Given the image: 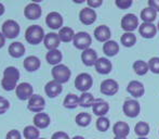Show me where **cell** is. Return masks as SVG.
<instances>
[{"mask_svg": "<svg viewBox=\"0 0 159 139\" xmlns=\"http://www.w3.org/2000/svg\"><path fill=\"white\" fill-rule=\"evenodd\" d=\"M20 79V72L14 66H9L3 71V78L1 80L2 88L7 91L16 89L17 82Z\"/></svg>", "mask_w": 159, "mask_h": 139, "instance_id": "6da1fadb", "label": "cell"}, {"mask_svg": "<svg viewBox=\"0 0 159 139\" xmlns=\"http://www.w3.org/2000/svg\"><path fill=\"white\" fill-rule=\"evenodd\" d=\"M44 32L43 28L39 25H32L26 30L25 32V39L27 42L32 45H38L44 39Z\"/></svg>", "mask_w": 159, "mask_h": 139, "instance_id": "7a4b0ae2", "label": "cell"}, {"mask_svg": "<svg viewBox=\"0 0 159 139\" xmlns=\"http://www.w3.org/2000/svg\"><path fill=\"white\" fill-rule=\"evenodd\" d=\"M52 76L54 78L55 82L60 83V84H64V83H67L70 78L71 72L70 70L67 68L64 64H59V65H55L54 68L52 69Z\"/></svg>", "mask_w": 159, "mask_h": 139, "instance_id": "3957f363", "label": "cell"}, {"mask_svg": "<svg viewBox=\"0 0 159 139\" xmlns=\"http://www.w3.org/2000/svg\"><path fill=\"white\" fill-rule=\"evenodd\" d=\"M92 85H93L92 76L88 73L79 74L75 79V87L79 91H81L82 93H88V90L92 87Z\"/></svg>", "mask_w": 159, "mask_h": 139, "instance_id": "277c9868", "label": "cell"}, {"mask_svg": "<svg viewBox=\"0 0 159 139\" xmlns=\"http://www.w3.org/2000/svg\"><path fill=\"white\" fill-rule=\"evenodd\" d=\"M74 46L79 50H87L90 48L91 44H92V38L87 32H79L75 35L74 37Z\"/></svg>", "mask_w": 159, "mask_h": 139, "instance_id": "5b68a950", "label": "cell"}, {"mask_svg": "<svg viewBox=\"0 0 159 139\" xmlns=\"http://www.w3.org/2000/svg\"><path fill=\"white\" fill-rule=\"evenodd\" d=\"M2 34L6 38L12 39V38L17 37L20 34V26L13 20H7L2 24Z\"/></svg>", "mask_w": 159, "mask_h": 139, "instance_id": "8992f818", "label": "cell"}, {"mask_svg": "<svg viewBox=\"0 0 159 139\" xmlns=\"http://www.w3.org/2000/svg\"><path fill=\"white\" fill-rule=\"evenodd\" d=\"M139 27V17L135 14L128 13L121 19V28L127 33H132Z\"/></svg>", "mask_w": 159, "mask_h": 139, "instance_id": "52a82bcc", "label": "cell"}, {"mask_svg": "<svg viewBox=\"0 0 159 139\" xmlns=\"http://www.w3.org/2000/svg\"><path fill=\"white\" fill-rule=\"evenodd\" d=\"M101 93L103 95L106 96H114L117 93L118 89H119V85L116 82L115 79H111V78H108V79H105L101 83Z\"/></svg>", "mask_w": 159, "mask_h": 139, "instance_id": "ba28073f", "label": "cell"}, {"mask_svg": "<svg viewBox=\"0 0 159 139\" xmlns=\"http://www.w3.org/2000/svg\"><path fill=\"white\" fill-rule=\"evenodd\" d=\"M122 110L124 113L126 114L128 117H136L140 114L141 111V105L139 101L136 100H127L122 105Z\"/></svg>", "mask_w": 159, "mask_h": 139, "instance_id": "9c48e42d", "label": "cell"}, {"mask_svg": "<svg viewBox=\"0 0 159 139\" xmlns=\"http://www.w3.org/2000/svg\"><path fill=\"white\" fill-rule=\"evenodd\" d=\"M16 96L20 100H27L33 97V86L28 83H21L15 89Z\"/></svg>", "mask_w": 159, "mask_h": 139, "instance_id": "30bf717a", "label": "cell"}, {"mask_svg": "<svg viewBox=\"0 0 159 139\" xmlns=\"http://www.w3.org/2000/svg\"><path fill=\"white\" fill-rule=\"evenodd\" d=\"M46 107V101L39 95H34L28 101V110L35 113H41Z\"/></svg>", "mask_w": 159, "mask_h": 139, "instance_id": "8fae6325", "label": "cell"}, {"mask_svg": "<svg viewBox=\"0 0 159 139\" xmlns=\"http://www.w3.org/2000/svg\"><path fill=\"white\" fill-rule=\"evenodd\" d=\"M46 23L52 30H59L63 26V17L57 12H50L46 17Z\"/></svg>", "mask_w": 159, "mask_h": 139, "instance_id": "7c38bea8", "label": "cell"}, {"mask_svg": "<svg viewBox=\"0 0 159 139\" xmlns=\"http://www.w3.org/2000/svg\"><path fill=\"white\" fill-rule=\"evenodd\" d=\"M139 33L142 37L151 39L157 34V26L154 25L153 23H142L139 26Z\"/></svg>", "mask_w": 159, "mask_h": 139, "instance_id": "4fadbf2b", "label": "cell"}, {"mask_svg": "<svg viewBox=\"0 0 159 139\" xmlns=\"http://www.w3.org/2000/svg\"><path fill=\"white\" fill-rule=\"evenodd\" d=\"M127 90L130 95L133 96V97H135V98L143 97V96H144V93H145L144 85H143L141 82H139V80H132V82H130L127 87Z\"/></svg>", "mask_w": 159, "mask_h": 139, "instance_id": "5bb4252c", "label": "cell"}, {"mask_svg": "<svg viewBox=\"0 0 159 139\" xmlns=\"http://www.w3.org/2000/svg\"><path fill=\"white\" fill-rule=\"evenodd\" d=\"M79 19L82 24L84 25H91L96 20V12L91 8H84L80 11Z\"/></svg>", "mask_w": 159, "mask_h": 139, "instance_id": "9a60e30c", "label": "cell"}, {"mask_svg": "<svg viewBox=\"0 0 159 139\" xmlns=\"http://www.w3.org/2000/svg\"><path fill=\"white\" fill-rule=\"evenodd\" d=\"M63 88H62V85L60 83L55 82L54 79L50 80L49 83H47L46 87H44V91H46L47 96L49 98H55L62 93Z\"/></svg>", "mask_w": 159, "mask_h": 139, "instance_id": "2e32d148", "label": "cell"}, {"mask_svg": "<svg viewBox=\"0 0 159 139\" xmlns=\"http://www.w3.org/2000/svg\"><path fill=\"white\" fill-rule=\"evenodd\" d=\"M41 8L38 3H30L26 6L25 10H24V14L28 20H37L41 17Z\"/></svg>", "mask_w": 159, "mask_h": 139, "instance_id": "e0dca14e", "label": "cell"}, {"mask_svg": "<svg viewBox=\"0 0 159 139\" xmlns=\"http://www.w3.org/2000/svg\"><path fill=\"white\" fill-rule=\"evenodd\" d=\"M44 46L46 48L48 49L49 51L50 50H57V47L60 46V42H61V39L59 37V34H55V33H49L44 36Z\"/></svg>", "mask_w": 159, "mask_h": 139, "instance_id": "ac0fdd59", "label": "cell"}, {"mask_svg": "<svg viewBox=\"0 0 159 139\" xmlns=\"http://www.w3.org/2000/svg\"><path fill=\"white\" fill-rule=\"evenodd\" d=\"M81 60H82V62H84V65L93 66V65H95V63L98 60V55H96L94 49L89 48V49H87V50L82 51Z\"/></svg>", "mask_w": 159, "mask_h": 139, "instance_id": "d6986e66", "label": "cell"}, {"mask_svg": "<svg viewBox=\"0 0 159 139\" xmlns=\"http://www.w3.org/2000/svg\"><path fill=\"white\" fill-rule=\"evenodd\" d=\"M95 70L98 73L102 74V75H106V74H109L113 69V64L106 58H98V60L95 63Z\"/></svg>", "mask_w": 159, "mask_h": 139, "instance_id": "ffe728a7", "label": "cell"}, {"mask_svg": "<svg viewBox=\"0 0 159 139\" xmlns=\"http://www.w3.org/2000/svg\"><path fill=\"white\" fill-rule=\"evenodd\" d=\"M111 36V30H109V27L106 25H100L94 30V37L98 41L106 42L109 40Z\"/></svg>", "mask_w": 159, "mask_h": 139, "instance_id": "44dd1931", "label": "cell"}, {"mask_svg": "<svg viewBox=\"0 0 159 139\" xmlns=\"http://www.w3.org/2000/svg\"><path fill=\"white\" fill-rule=\"evenodd\" d=\"M92 111L95 115L102 117L109 111V104L103 99H96L92 105Z\"/></svg>", "mask_w": 159, "mask_h": 139, "instance_id": "7402d4cb", "label": "cell"}, {"mask_svg": "<svg viewBox=\"0 0 159 139\" xmlns=\"http://www.w3.org/2000/svg\"><path fill=\"white\" fill-rule=\"evenodd\" d=\"M113 132L115 134L116 137H124L126 138L128 135L130 134V126L127 124L126 122H122V121H119V122L115 123L114 125Z\"/></svg>", "mask_w": 159, "mask_h": 139, "instance_id": "603a6c76", "label": "cell"}, {"mask_svg": "<svg viewBox=\"0 0 159 139\" xmlns=\"http://www.w3.org/2000/svg\"><path fill=\"white\" fill-rule=\"evenodd\" d=\"M34 124L37 128H47L50 125V116L47 113H37L34 116Z\"/></svg>", "mask_w": 159, "mask_h": 139, "instance_id": "cb8c5ba5", "label": "cell"}, {"mask_svg": "<svg viewBox=\"0 0 159 139\" xmlns=\"http://www.w3.org/2000/svg\"><path fill=\"white\" fill-rule=\"evenodd\" d=\"M103 51L107 57H115L119 52V45L115 40H108L103 45Z\"/></svg>", "mask_w": 159, "mask_h": 139, "instance_id": "d4e9b609", "label": "cell"}, {"mask_svg": "<svg viewBox=\"0 0 159 139\" xmlns=\"http://www.w3.org/2000/svg\"><path fill=\"white\" fill-rule=\"evenodd\" d=\"M23 66L26 71L28 72H35L40 68V60L35 55L27 57L23 62Z\"/></svg>", "mask_w": 159, "mask_h": 139, "instance_id": "484cf974", "label": "cell"}, {"mask_svg": "<svg viewBox=\"0 0 159 139\" xmlns=\"http://www.w3.org/2000/svg\"><path fill=\"white\" fill-rule=\"evenodd\" d=\"M9 53L13 58H21L25 53V47L22 42L15 41L9 46Z\"/></svg>", "mask_w": 159, "mask_h": 139, "instance_id": "4316f807", "label": "cell"}, {"mask_svg": "<svg viewBox=\"0 0 159 139\" xmlns=\"http://www.w3.org/2000/svg\"><path fill=\"white\" fill-rule=\"evenodd\" d=\"M157 17V11H155L151 7L144 8L141 11V19L144 21V23H153Z\"/></svg>", "mask_w": 159, "mask_h": 139, "instance_id": "83f0119b", "label": "cell"}, {"mask_svg": "<svg viewBox=\"0 0 159 139\" xmlns=\"http://www.w3.org/2000/svg\"><path fill=\"white\" fill-rule=\"evenodd\" d=\"M62 52L60 50H50L48 53L46 55V59L48 61L49 64H52V65H59L60 62L62 61Z\"/></svg>", "mask_w": 159, "mask_h": 139, "instance_id": "f1b7e54d", "label": "cell"}, {"mask_svg": "<svg viewBox=\"0 0 159 139\" xmlns=\"http://www.w3.org/2000/svg\"><path fill=\"white\" fill-rule=\"evenodd\" d=\"M133 70L138 75L143 76L149 71L148 63L143 61V60H136V61L133 63Z\"/></svg>", "mask_w": 159, "mask_h": 139, "instance_id": "f546056e", "label": "cell"}, {"mask_svg": "<svg viewBox=\"0 0 159 139\" xmlns=\"http://www.w3.org/2000/svg\"><path fill=\"white\" fill-rule=\"evenodd\" d=\"M75 33H74L73 28L70 27H62L59 32V37L61 39V41L64 42H69L71 40H74L75 37Z\"/></svg>", "mask_w": 159, "mask_h": 139, "instance_id": "4dcf8cb0", "label": "cell"}, {"mask_svg": "<svg viewBox=\"0 0 159 139\" xmlns=\"http://www.w3.org/2000/svg\"><path fill=\"white\" fill-rule=\"evenodd\" d=\"M63 104L67 109H75V108H77L79 105V97H77L74 93H68L65 97Z\"/></svg>", "mask_w": 159, "mask_h": 139, "instance_id": "1f68e13d", "label": "cell"}, {"mask_svg": "<svg viewBox=\"0 0 159 139\" xmlns=\"http://www.w3.org/2000/svg\"><path fill=\"white\" fill-rule=\"evenodd\" d=\"M95 99L93 98L92 93H84L79 97V105L82 108H90L94 103Z\"/></svg>", "mask_w": 159, "mask_h": 139, "instance_id": "d6a6232c", "label": "cell"}, {"mask_svg": "<svg viewBox=\"0 0 159 139\" xmlns=\"http://www.w3.org/2000/svg\"><path fill=\"white\" fill-rule=\"evenodd\" d=\"M134 132L139 137H146L149 134V125L146 122H139L134 127Z\"/></svg>", "mask_w": 159, "mask_h": 139, "instance_id": "836d02e7", "label": "cell"}, {"mask_svg": "<svg viewBox=\"0 0 159 139\" xmlns=\"http://www.w3.org/2000/svg\"><path fill=\"white\" fill-rule=\"evenodd\" d=\"M91 120H92V117H91L90 114L87 113V112H82V113H79L76 116V123H77V125H79V126H81V127L88 126L91 123Z\"/></svg>", "mask_w": 159, "mask_h": 139, "instance_id": "e575fe53", "label": "cell"}, {"mask_svg": "<svg viewBox=\"0 0 159 139\" xmlns=\"http://www.w3.org/2000/svg\"><path fill=\"white\" fill-rule=\"evenodd\" d=\"M120 41L125 47H133L136 42V37L133 33H125L120 38Z\"/></svg>", "mask_w": 159, "mask_h": 139, "instance_id": "d590c367", "label": "cell"}, {"mask_svg": "<svg viewBox=\"0 0 159 139\" xmlns=\"http://www.w3.org/2000/svg\"><path fill=\"white\" fill-rule=\"evenodd\" d=\"M23 135L26 139H39V131L36 126H26Z\"/></svg>", "mask_w": 159, "mask_h": 139, "instance_id": "8d00e7d4", "label": "cell"}, {"mask_svg": "<svg viewBox=\"0 0 159 139\" xmlns=\"http://www.w3.org/2000/svg\"><path fill=\"white\" fill-rule=\"evenodd\" d=\"M109 125H111L109 120L105 117V116L98 117V121H96V128L100 132H106L109 128Z\"/></svg>", "mask_w": 159, "mask_h": 139, "instance_id": "74e56055", "label": "cell"}, {"mask_svg": "<svg viewBox=\"0 0 159 139\" xmlns=\"http://www.w3.org/2000/svg\"><path fill=\"white\" fill-rule=\"evenodd\" d=\"M148 68L149 71L153 72L154 74H159V58L153 57L148 61Z\"/></svg>", "mask_w": 159, "mask_h": 139, "instance_id": "f35d334b", "label": "cell"}, {"mask_svg": "<svg viewBox=\"0 0 159 139\" xmlns=\"http://www.w3.org/2000/svg\"><path fill=\"white\" fill-rule=\"evenodd\" d=\"M115 4L118 7L119 9H129L132 6V0H116Z\"/></svg>", "mask_w": 159, "mask_h": 139, "instance_id": "ab89813d", "label": "cell"}, {"mask_svg": "<svg viewBox=\"0 0 159 139\" xmlns=\"http://www.w3.org/2000/svg\"><path fill=\"white\" fill-rule=\"evenodd\" d=\"M10 104H9V101L3 97H0V114H3L7 110L9 109Z\"/></svg>", "mask_w": 159, "mask_h": 139, "instance_id": "60d3db41", "label": "cell"}, {"mask_svg": "<svg viewBox=\"0 0 159 139\" xmlns=\"http://www.w3.org/2000/svg\"><path fill=\"white\" fill-rule=\"evenodd\" d=\"M6 139H21V134H20L19 131L12 129V131H10L7 134Z\"/></svg>", "mask_w": 159, "mask_h": 139, "instance_id": "b9f144b4", "label": "cell"}, {"mask_svg": "<svg viewBox=\"0 0 159 139\" xmlns=\"http://www.w3.org/2000/svg\"><path fill=\"white\" fill-rule=\"evenodd\" d=\"M51 139H70V138H69V136L67 135L66 133H64V132H57V133L53 134Z\"/></svg>", "mask_w": 159, "mask_h": 139, "instance_id": "7bdbcfd3", "label": "cell"}, {"mask_svg": "<svg viewBox=\"0 0 159 139\" xmlns=\"http://www.w3.org/2000/svg\"><path fill=\"white\" fill-rule=\"evenodd\" d=\"M87 3H88L89 8L94 9V8H98V7L102 6L103 1H102V0H88V1H87Z\"/></svg>", "mask_w": 159, "mask_h": 139, "instance_id": "ee69618b", "label": "cell"}, {"mask_svg": "<svg viewBox=\"0 0 159 139\" xmlns=\"http://www.w3.org/2000/svg\"><path fill=\"white\" fill-rule=\"evenodd\" d=\"M148 7H151L155 11H158L159 12V0H149Z\"/></svg>", "mask_w": 159, "mask_h": 139, "instance_id": "f6af8a7d", "label": "cell"}, {"mask_svg": "<svg viewBox=\"0 0 159 139\" xmlns=\"http://www.w3.org/2000/svg\"><path fill=\"white\" fill-rule=\"evenodd\" d=\"M4 42H6V37H4L2 33H0V48H2L4 46Z\"/></svg>", "mask_w": 159, "mask_h": 139, "instance_id": "bcb514c9", "label": "cell"}, {"mask_svg": "<svg viewBox=\"0 0 159 139\" xmlns=\"http://www.w3.org/2000/svg\"><path fill=\"white\" fill-rule=\"evenodd\" d=\"M4 10H6V9H4V6L0 2V17L4 13Z\"/></svg>", "mask_w": 159, "mask_h": 139, "instance_id": "7dc6e473", "label": "cell"}, {"mask_svg": "<svg viewBox=\"0 0 159 139\" xmlns=\"http://www.w3.org/2000/svg\"><path fill=\"white\" fill-rule=\"evenodd\" d=\"M71 139H84L82 136H75L74 138H71Z\"/></svg>", "mask_w": 159, "mask_h": 139, "instance_id": "c3c4849f", "label": "cell"}, {"mask_svg": "<svg viewBox=\"0 0 159 139\" xmlns=\"http://www.w3.org/2000/svg\"><path fill=\"white\" fill-rule=\"evenodd\" d=\"M114 139H126V138H124V137H115Z\"/></svg>", "mask_w": 159, "mask_h": 139, "instance_id": "681fc988", "label": "cell"}, {"mask_svg": "<svg viewBox=\"0 0 159 139\" xmlns=\"http://www.w3.org/2000/svg\"><path fill=\"white\" fill-rule=\"evenodd\" d=\"M138 139H148V138H146V137H139Z\"/></svg>", "mask_w": 159, "mask_h": 139, "instance_id": "f907efd6", "label": "cell"}, {"mask_svg": "<svg viewBox=\"0 0 159 139\" xmlns=\"http://www.w3.org/2000/svg\"><path fill=\"white\" fill-rule=\"evenodd\" d=\"M157 28H158V31H159V22H158V25H157Z\"/></svg>", "mask_w": 159, "mask_h": 139, "instance_id": "816d5d0a", "label": "cell"}, {"mask_svg": "<svg viewBox=\"0 0 159 139\" xmlns=\"http://www.w3.org/2000/svg\"><path fill=\"white\" fill-rule=\"evenodd\" d=\"M39 139H46V138H39Z\"/></svg>", "mask_w": 159, "mask_h": 139, "instance_id": "f5cc1de1", "label": "cell"}]
</instances>
